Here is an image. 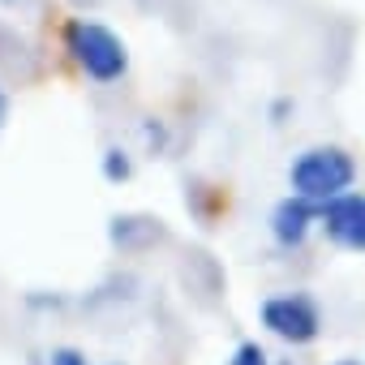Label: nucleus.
Wrapping results in <instances>:
<instances>
[{"mask_svg":"<svg viewBox=\"0 0 365 365\" xmlns=\"http://www.w3.org/2000/svg\"><path fill=\"white\" fill-rule=\"evenodd\" d=\"M288 365H292V361H288Z\"/></svg>","mask_w":365,"mask_h":365,"instance_id":"obj_11","label":"nucleus"},{"mask_svg":"<svg viewBox=\"0 0 365 365\" xmlns=\"http://www.w3.org/2000/svg\"><path fill=\"white\" fill-rule=\"evenodd\" d=\"M65 52L73 56V65L108 86V82H120L129 73V48L116 31H108L103 22H86V18H69L65 22Z\"/></svg>","mask_w":365,"mask_h":365,"instance_id":"obj_1","label":"nucleus"},{"mask_svg":"<svg viewBox=\"0 0 365 365\" xmlns=\"http://www.w3.org/2000/svg\"><path fill=\"white\" fill-rule=\"evenodd\" d=\"M228 365H271V361H267L262 344L245 339V344H237V352H232V361H228Z\"/></svg>","mask_w":365,"mask_h":365,"instance_id":"obj_7","label":"nucleus"},{"mask_svg":"<svg viewBox=\"0 0 365 365\" xmlns=\"http://www.w3.org/2000/svg\"><path fill=\"white\" fill-rule=\"evenodd\" d=\"M318 228L327 232L331 245L348 250V254H365V194L348 190L331 202L318 207Z\"/></svg>","mask_w":365,"mask_h":365,"instance_id":"obj_4","label":"nucleus"},{"mask_svg":"<svg viewBox=\"0 0 365 365\" xmlns=\"http://www.w3.org/2000/svg\"><path fill=\"white\" fill-rule=\"evenodd\" d=\"M335 365H365V361H352V356H344V361H335Z\"/></svg>","mask_w":365,"mask_h":365,"instance_id":"obj_10","label":"nucleus"},{"mask_svg":"<svg viewBox=\"0 0 365 365\" xmlns=\"http://www.w3.org/2000/svg\"><path fill=\"white\" fill-rule=\"evenodd\" d=\"M5 120H9V95L0 91V129H5Z\"/></svg>","mask_w":365,"mask_h":365,"instance_id":"obj_9","label":"nucleus"},{"mask_svg":"<svg viewBox=\"0 0 365 365\" xmlns=\"http://www.w3.org/2000/svg\"><path fill=\"white\" fill-rule=\"evenodd\" d=\"M288 185H292V194H301V198L322 207V202H331V198H339V194H348L356 185V159L344 146H331V142L327 146H309V150H301L292 159Z\"/></svg>","mask_w":365,"mask_h":365,"instance_id":"obj_2","label":"nucleus"},{"mask_svg":"<svg viewBox=\"0 0 365 365\" xmlns=\"http://www.w3.org/2000/svg\"><path fill=\"white\" fill-rule=\"evenodd\" d=\"M103 176L120 185V180H129V176H133V159H129L120 146H108V150H103Z\"/></svg>","mask_w":365,"mask_h":365,"instance_id":"obj_6","label":"nucleus"},{"mask_svg":"<svg viewBox=\"0 0 365 365\" xmlns=\"http://www.w3.org/2000/svg\"><path fill=\"white\" fill-rule=\"evenodd\" d=\"M48 365H91V361H86V352H78V348H52Z\"/></svg>","mask_w":365,"mask_h":365,"instance_id":"obj_8","label":"nucleus"},{"mask_svg":"<svg viewBox=\"0 0 365 365\" xmlns=\"http://www.w3.org/2000/svg\"><path fill=\"white\" fill-rule=\"evenodd\" d=\"M258 318H262V327H267L275 339H284V344H292V348L314 344V339L322 335V309H318V301H314L309 292H279V297H267L262 309H258Z\"/></svg>","mask_w":365,"mask_h":365,"instance_id":"obj_3","label":"nucleus"},{"mask_svg":"<svg viewBox=\"0 0 365 365\" xmlns=\"http://www.w3.org/2000/svg\"><path fill=\"white\" fill-rule=\"evenodd\" d=\"M314 228H318V202H309L301 194H288V198H279L271 207V237H275V245L301 250Z\"/></svg>","mask_w":365,"mask_h":365,"instance_id":"obj_5","label":"nucleus"}]
</instances>
